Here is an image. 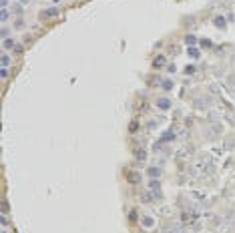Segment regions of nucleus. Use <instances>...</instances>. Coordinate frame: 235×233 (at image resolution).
Here are the masks:
<instances>
[{
  "instance_id": "nucleus-24",
  "label": "nucleus",
  "mask_w": 235,
  "mask_h": 233,
  "mask_svg": "<svg viewBox=\"0 0 235 233\" xmlns=\"http://www.w3.org/2000/svg\"><path fill=\"white\" fill-rule=\"evenodd\" d=\"M0 6H2V8H8L10 2H8V0H0Z\"/></svg>"
},
{
  "instance_id": "nucleus-2",
  "label": "nucleus",
  "mask_w": 235,
  "mask_h": 233,
  "mask_svg": "<svg viewBox=\"0 0 235 233\" xmlns=\"http://www.w3.org/2000/svg\"><path fill=\"white\" fill-rule=\"evenodd\" d=\"M60 14V10H58V6H50V8H46V10H42V14L40 16L42 18H56Z\"/></svg>"
},
{
  "instance_id": "nucleus-8",
  "label": "nucleus",
  "mask_w": 235,
  "mask_h": 233,
  "mask_svg": "<svg viewBox=\"0 0 235 233\" xmlns=\"http://www.w3.org/2000/svg\"><path fill=\"white\" fill-rule=\"evenodd\" d=\"M161 167H149V169H147V175H149V179H159L161 177Z\"/></svg>"
},
{
  "instance_id": "nucleus-28",
  "label": "nucleus",
  "mask_w": 235,
  "mask_h": 233,
  "mask_svg": "<svg viewBox=\"0 0 235 233\" xmlns=\"http://www.w3.org/2000/svg\"><path fill=\"white\" fill-rule=\"evenodd\" d=\"M0 233H6V229H4V227H2V231H0Z\"/></svg>"
},
{
  "instance_id": "nucleus-9",
  "label": "nucleus",
  "mask_w": 235,
  "mask_h": 233,
  "mask_svg": "<svg viewBox=\"0 0 235 233\" xmlns=\"http://www.w3.org/2000/svg\"><path fill=\"white\" fill-rule=\"evenodd\" d=\"M141 179H143V175L139 173V171H133V173L129 175V183H133V185H139Z\"/></svg>"
},
{
  "instance_id": "nucleus-13",
  "label": "nucleus",
  "mask_w": 235,
  "mask_h": 233,
  "mask_svg": "<svg viewBox=\"0 0 235 233\" xmlns=\"http://www.w3.org/2000/svg\"><path fill=\"white\" fill-rule=\"evenodd\" d=\"M187 54L191 56V58H199V56H201V50H199L197 46H189V48H187Z\"/></svg>"
},
{
  "instance_id": "nucleus-22",
  "label": "nucleus",
  "mask_w": 235,
  "mask_h": 233,
  "mask_svg": "<svg viewBox=\"0 0 235 233\" xmlns=\"http://www.w3.org/2000/svg\"><path fill=\"white\" fill-rule=\"evenodd\" d=\"M171 233H185V229H183V227H173Z\"/></svg>"
},
{
  "instance_id": "nucleus-10",
  "label": "nucleus",
  "mask_w": 235,
  "mask_h": 233,
  "mask_svg": "<svg viewBox=\"0 0 235 233\" xmlns=\"http://www.w3.org/2000/svg\"><path fill=\"white\" fill-rule=\"evenodd\" d=\"M213 24L217 26L219 30H223V28L227 26V18H225V16H215V18H213Z\"/></svg>"
},
{
  "instance_id": "nucleus-11",
  "label": "nucleus",
  "mask_w": 235,
  "mask_h": 233,
  "mask_svg": "<svg viewBox=\"0 0 235 233\" xmlns=\"http://www.w3.org/2000/svg\"><path fill=\"white\" fill-rule=\"evenodd\" d=\"M8 20H10V10L8 8H2V10H0V22H2V26H4Z\"/></svg>"
},
{
  "instance_id": "nucleus-15",
  "label": "nucleus",
  "mask_w": 235,
  "mask_h": 233,
  "mask_svg": "<svg viewBox=\"0 0 235 233\" xmlns=\"http://www.w3.org/2000/svg\"><path fill=\"white\" fill-rule=\"evenodd\" d=\"M185 44H187V46H195V44H197V38L193 36V34H187V38H185Z\"/></svg>"
},
{
  "instance_id": "nucleus-21",
  "label": "nucleus",
  "mask_w": 235,
  "mask_h": 233,
  "mask_svg": "<svg viewBox=\"0 0 235 233\" xmlns=\"http://www.w3.org/2000/svg\"><path fill=\"white\" fill-rule=\"evenodd\" d=\"M0 34H2V38H8V34H10V28H8V26H6V28L2 26V32H0Z\"/></svg>"
},
{
  "instance_id": "nucleus-20",
  "label": "nucleus",
  "mask_w": 235,
  "mask_h": 233,
  "mask_svg": "<svg viewBox=\"0 0 235 233\" xmlns=\"http://www.w3.org/2000/svg\"><path fill=\"white\" fill-rule=\"evenodd\" d=\"M14 26H16V28H24V20H22V18H16Z\"/></svg>"
},
{
  "instance_id": "nucleus-4",
  "label": "nucleus",
  "mask_w": 235,
  "mask_h": 233,
  "mask_svg": "<svg viewBox=\"0 0 235 233\" xmlns=\"http://www.w3.org/2000/svg\"><path fill=\"white\" fill-rule=\"evenodd\" d=\"M135 159H137V163H147V149L145 147H141V149H137L135 151Z\"/></svg>"
},
{
  "instance_id": "nucleus-25",
  "label": "nucleus",
  "mask_w": 235,
  "mask_h": 233,
  "mask_svg": "<svg viewBox=\"0 0 235 233\" xmlns=\"http://www.w3.org/2000/svg\"><path fill=\"white\" fill-rule=\"evenodd\" d=\"M0 223H2V227H6V225H8V219L2 215V217H0Z\"/></svg>"
},
{
  "instance_id": "nucleus-1",
  "label": "nucleus",
  "mask_w": 235,
  "mask_h": 233,
  "mask_svg": "<svg viewBox=\"0 0 235 233\" xmlns=\"http://www.w3.org/2000/svg\"><path fill=\"white\" fill-rule=\"evenodd\" d=\"M147 189L153 193V199H155V201H161V199H163L161 181H159V179H149V181H147Z\"/></svg>"
},
{
  "instance_id": "nucleus-17",
  "label": "nucleus",
  "mask_w": 235,
  "mask_h": 233,
  "mask_svg": "<svg viewBox=\"0 0 235 233\" xmlns=\"http://www.w3.org/2000/svg\"><path fill=\"white\" fill-rule=\"evenodd\" d=\"M8 74H10V68H0V78H2V81L8 78Z\"/></svg>"
},
{
  "instance_id": "nucleus-7",
  "label": "nucleus",
  "mask_w": 235,
  "mask_h": 233,
  "mask_svg": "<svg viewBox=\"0 0 235 233\" xmlns=\"http://www.w3.org/2000/svg\"><path fill=\"white\" fill-rule=\"evenodd\" d=\"M10 62H12L10 54L8 52H2V56H0V68H10Z\"/></svg>"
},
{
  "instance_id": "nucleus-14",
  "label": "nucleus",
  "mask_w": 235,
  "mask_h": 233,
  "mask_svg": "<svg viewBox=\"0 0 235 233\" xmlns=\"http://www.w3.org/2000/svg\"><path fill=\"white\" fill-rule=\"evenodd\" d=\"M163 64H165V54H159V56H155V60H153V66H155V68H161Z\"/></svg>"
},
{
  "instance_id": "nucleus-5",
  "label": "nucleus",
  "mask_w": 235,
  "mask_h": 233,
  "mask_svg": "<svg viewBox=\"0 0 235 233\" xmlns=\"http://www.w3.org/2000/svg\"><path fill=\"white\" fill-rule=\"evenodd\" d=\"M14 46H16V40H14L12 36L2 38V48H4V50H14Z\"/></svg>"
},
{
  "instance_id": "nucleus-16",
  "label": "nucleus",
  "mask_w": 235,
  "mask_h": 233,
  "mask_svg": "<svg viewBox=\"0 0 235 233\" xmlns=\"http://www.w3.org/2000/svg\"><path fill=\"white\" fill-rule=\"evenodd\" d=\"M161 86H163L165 90H171V89H173V81H171V78H167V81L161 82Z\"/></svg>"
},
{
  "instance_id": "nucleus-23",
  "label": "nucleus",
  "mask_w": 235,
  "mask_h": 233,
  "mask_svg": "<svg viewBox=\"0 0 235 233\" xmlns=\"http://www.w3.org/2000/svg\"><path fill=\"white\" fill-rule=\"evenodd\" d=\"M137 129H139V123H137V121H135V123H131V133H135Z\"/></svg>"
},
{
  "instance_id": "nucleus-26",
  "label": "nucleus",
  "mask_w": 235,
  "mask_h": 233,
  "mask_svg": "<svg viewBox=\"0 0 235 233\" xmlns=\"http://www.w3.org/2000/svg\"><path fill=\"white\" fill-rule=\"evenodd\" d=\"M18 2H20L22 6H28V4H30V0H18Z\"/></svg>"
},
{
  "instance_id": "nucleus-18",
  "label": "nucleus",
  "mask_w": 235,
  "mask_h": 233,
  "mask_svg": "<svg viewBox=\"0 0 235 233\" xmlns=\"http://www.w3.org/2000/svg\"><path fill=\"white\" fill-rule=\"evenodd\" d=\"M129 219H131V221H137V219H141V217H139V211H135V209H133V211L129 213Z\"/></svg>"
},
{
  "instance_id": "nucleus-3",
  "label": "nucleus",
  "mask_w": 235,
  "mask_h": 233,
  "mask_svg": "<svg viewBox=\"0 0 235 233\" xmlns=\"http://www.w3.org/2000/svg\"><path fill=\"white\" fill-rule=\"evenodd\" d=\"M157 106L161 110H169L173 106V102H171V98H167V97H161V98H157Z\"/></svg>"
},
{
  "instance_id": "nucleus-27",
  "label": "nucleus",
  "mask_w": 235,
  "mask_h": 233,
  "mask_svg": "<svg viewBox=\"0 0 235 233\" xmlns=\"http://www.w3.org/2000/svg\"><path fill=\"white\" fill-rule=\"evenodd\" d=\"M50 2H52V4L56 6V4H58V2H62V0H50Z\"/></svg>"
},
{
  "instance_id": "nucleus-12",
  "label": "nucleus",
  "mask_w": 235,
  "mask_h": 233,
  "mask_svg": "<svg viewBox=\"0 0 235 233\" xmlns=\"http://www.w3.org/2000/svg\"><path fill=\"white\" fill-rule=\"evenodd\" d=\"M175 133H173V131H165V133H163V137H161V141H163V143H171V141H175Z\"/></svg>"
},
{
  "instance_id": "nucleus-6",
  "label": "nucleus",
  "mask_w": 235,
  "mask_h": 233,
  "mask_svg": "<svg viewBox=\"0 0 235 233\" xmlns=\"http://www.w3.org/2000/svg\"><path fill=\"white\" fill-rule=\"evenodd\" d=\"M139 221H141V225H143L145 229H151V227H155V219H153L151 215H143V217H141Z\"/></svg>"
},
{
  "instance_id": "nucleus-19",
  "label": "nucleus",
  "mask_w": 235,
  "mask_h": 233,
  "mask_svg": "<svg viewBox=\"0 0 235 233\" xmlns=\"http://www.w3.org/2000/svg\"><path fill=\"white\" fill-rule=\"evenodd\" d=\"M197 72V68L193 66V64H189V66H185V74H195Z\"/></svg>"
}]
</instances>
